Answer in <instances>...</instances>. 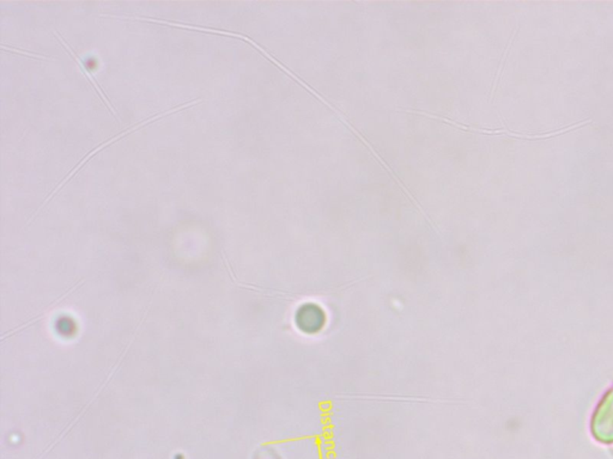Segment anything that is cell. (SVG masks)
I'll return each instance as SVG.
<instances>
[{"label":"cell","instance_id":"obj_2","mask_svg":"<svg viewBox=\"0 0 613 459\" xmlns=\"http://www.w3.org/2000/svg\"><path fill=\"white\" fill-rule=\"evenodd\" d=\"M593 433L600 442H613V390L606 395L596 409L593 418Z\"/></svg>","mask_w":613,"mask_h":459},{"label":"cell","instance_id":"obj_1","mask_svg":"<svg viewBox=\"0 0 613 459\" xmlns=\"http://www.w3.org/2000/svg\"><path fill=\"white\" fill-rule=\"evenodd\" d=\"M199 102H202V99H196V101H192V102L185 103V104H180V106H176V107L173 108V109H171V110H167V112L161 113V114H157V115L151 116V117H149V119H147V120L142 121V122H140V124H137V125L132 126V127H130V128H129V130H125V132H122V133L117 134V137H113V138H111V139H109V140H107V141H106V143H103L102 145H101V146H99V148H95V150H93V151L90 152V153H89V155H88V156L84 157V158H83V159H82V161L79 162V164H78V166H76V168H75V169L72 170L71 173H70V175H68V176H66V177H65V179H64L63 181H62V183H60V184H59L58 187H57V188H55V189H54L53 193H52V194H50V197H47V199H46L45 202H44V205L41 206L40 208H39V212H40V211L42 210V208H44V207H45L46 204H47V202H48V201H50V199H52V197H53L54 195H55V194H57V193H58V191H60V189H62V188L64 187V184H65V183L68 182V179H71L72 176H73V175L76 174V171H78V170L81 169L82 166H83V164H84V163H86V161H89V159H90V158H91V157L94 156L95 153H97V152L101 151V150H102L103 148H107V146H109V145H111V144H112L113 141H117V140H119V139L122 138V137H125V135H129V134H130L131 132H132V130H137V128H140V127H143V126L148 125V124H150V122H151V121L157 120V119H161V117H163V116H167V115H168V114H171V113L179 112V110H181V109H185V108L191 107V106H194V104H197V103H199Z\"/></svg>","mask_w":613,"mask_h":459},{"label":"cell","instance_id":"obj_3","mask_svg":"<svg viewBox=\"0 0 613 459\" xmlns=\"http://www.w3.org/2000/svg\"><path fill=\"white\" fill-rule=\"evenodd\" d=\"M54 34H55V35H57V37H58L59 40H60V41H62V42H63V45L65 46V47H66V50H68V53L71 54L72 57H73V59H75V61H76V63L78 64V65H79V67H81L82 72H83V73H84V76H86V78H88V79H89V81H91V84L94 85L95 90H96V91H97V92H99L100 97H101V99H102L103 102H104V103H106V104H107V107L109 108V109H111V110H112V113H113V114H114V115L117 116V121H119V117H117V110H115V109H114V108L112 107V103H111V102H109V101H108L107 96H106V94H104V92H103L102 89H101V88H100V85L97 84V81H95L94 77H93V76H91V75H90L89 71H88V70H86V67H84V65H83V63H82L81 59L78 58V57H77L76 54H75V53H73V52H72L71 48H70V46H68V43H66V42H65V41H64L63 37H62V36H60V34H59V32H54Z\"/></svg>","mask_w":613,"mask_h":459},{"label":"cell","instance_id":"obj_4","mask_svg":"<svg viewBox=\"0 0 613 459\" xmlns=\"http://www.w3.org/2000/svg\"><path fill=\"white\" fill-rule=\"evenodd\" d=\"M3 48H4V50H12V52H16V53L26 54V55H29V57H32V58L44 59V60L50 59L47 58V57H44V55H40V54L32 53V52H27V50H16L14 47H9V48H5V47H3Z\"/></svg>","mask_w":613,"mask_h":459}]
</instances>
